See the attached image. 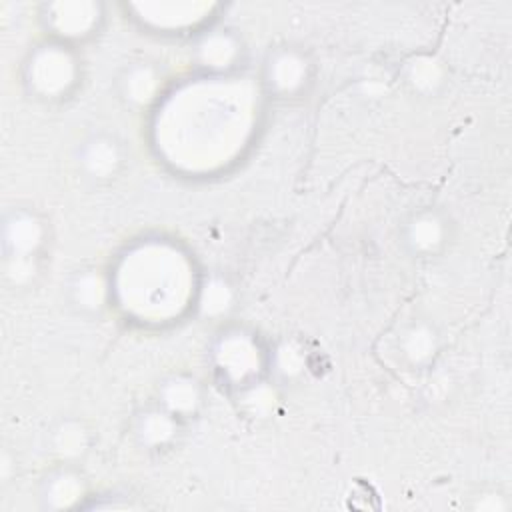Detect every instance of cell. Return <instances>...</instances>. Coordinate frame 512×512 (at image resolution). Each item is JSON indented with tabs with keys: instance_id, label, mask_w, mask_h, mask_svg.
<instances>
[{
	"instance_id": "1",
	"label": "cell",
	"mask_w": 512,
	"mask_h": 512,
	"mask_svg": "<svg viewBox=\"0 0 512 512\" xmlns=\"http://www.w3.org/2000/svg\"><path fill=\"white\" fill-rule=\"evenodd\" d=\"M450 220L446 214L434 208L414 212L402 228V242L410 254L418 258H430L448 244Z\"/></svg>"
},
{
	"instance_id": "2",
	"label": "cell",
	"mask_w": 512,
	"mask_h": 512,
	"mask_svg": "<svg viewBox=\"0 0 512 512\" xmlns=\"http://www.w3.org/2000/svg\"><path fill=\"white\" fill-rule=\"evenodd\" d=\"M28 80L42 96L66 92L74 80V62L60 46H42L28 64Z\"/></svg>"
},
{
	"instance_id": "3",
	"label": "cell",
	"mask_w": 512,
	"mask_h": 512,
	"mask_svg": "<svg viewBox=\"0 0 512 512\" xmlns=\"http://www.w3.org/2000/svg\"><path fill=\"white\" fill-rule=\"evenodd\" d=\"M2 240L6 262L32 260L44 240V224L26 208L12 210L4 220Z\"/></svg>"
},
{
	"instance_id": "4",
	"label": "cell",
	"mask_w": 512,
	"mask_h": 512,
	"mask_svg": "<svg viewBox=\"0 0 512 512\" xmlns=\"http://www.w3.org/2000/svg\"><path fill=\"white\" fill-rule=\"evenodd\" d=\"M80 170L94 180H106L122 166V146L114 136L92 134L78 148Z\"/></svg>"
},
{
	"instance_id": "5",
	"label": "cell",
	"mask_w": 512,
	"mask_h": 512,
	"mask_svg": "<svg viewBox=\"0 0 512 512\" xmlns=\"http://www.w3.org/2000/svg\"><path fill=\"white\" fill-rule=\"evenodd\" d=\"M308 80V62L296 50L276 52L266 66V82L278 94H294Z\"/></svg>"
},
{
	"instance_id": "6",
	"label": "cell",
	"mask_w": 512,
	"mask_h": 512,
	"mask_svg": "<svg viewBox=\"0 0 512 512\" xmlns=\"http://www.w3.org/2000/svg\"><path fill=\"white\" fill-rule=\"evenodd\" d=\"M438 348H440L438 332L428 320L410 322L398 338V350L404 356V360L412 366L428 364L436 356Z\"/></svg>"
},
{
	"instance_id": "7",
	"label": "cell",
	"mask_w": 512,
	"mask_h": 512,
	"mask_svg": "<svg viewBox=\"0 0 512 512\" xmlns=\"http://www.w3.org/2000/svg\"><path fill=\"white\" fill-rule=\"evenodd\" d=\"M178 420L180 418H176L162 406H156L138 416L134 434L142 446L162 448L174 440L178 432Z\"/></svg>"
},
{
	"instance_id": "8",
	"label": "cell",
	"mask_w": 512,
	"mask_h": 512,
	"mask_svg": "<svg viewBox=\"0 0 512 512\" xmlns=\"http://www.w3.org/2000/svg\"><path fill=\"white\" fill-rule=\"evenodd\" d=\"M158 396H160L158 406H162L176 418H184L196 412L200 404V388L196 380L180 374L166 378L158 390Z\"/></svg>"
},
{
	"instance_id": "9",
	"label": "cell",
	"mask_w": 512,
	"mask_h": 512,
	"mask_svg": "<svg viewBox=\"0 0 512 512\" xmlns=\"http://www.w3.org/2000/svg\"><path fill=\"white\" fill-rule=\"evenodd\" d=\"M82 492L84 488H82L80 476L74 474L70 468H62L44 480L40 498L46 508L56 510V508L74 506L82 498Z\"/></svg>"
},
{
	"instance_id": "10",
	"label": "cell",
	"mask_w": 512,
	"mask_h": 512,
	"mask_svg": "<svg viewBox=\"0 0 512 512\" xmlns=\"http://www.w3.org/2000/svg\"><path fill=\"white\" fill-rule=\"evenodd\" d=\"M72 302L84 312H98L106 304L108 284L98 270H82L70 284Z\"/></svg>"
},
{
	"instance_id": "11",
	"label": "cell",
	"mask_w": 512,
	"mask_h": 512,
	"mask_svg": "<svg viewBox=\"0 0 512 512\" xmlns=\"http://www.w3.org/2000/svg\"><path fill=\"white\" fill-rule=\"evenodd\" d=\"M158 74L150 64H134L122 78V94L134 104H146L154 98Z\"/></svg>"
},
{
	"instance_id": "12",
	"label": "cell",
	"mask_w": 512,
	"mask_h": 512,
	"mask_svg": "<svg viewBox=\"0 0 512 512\" xmlns=\"http://www.w3.org/2000/svg\"><path fill=\"white\" fill-rule=\"evenodd\" d=\"M198 60L208 68H226L238 56V44L230 34L216 32L206 36L198 46Z\"/></svg>"
},
{
	"instance_id": "13",
	"label": "cell",
	"mask_w": 512,
	"mask_h": 512,
	"mask_svg": "<svg viewBox=\"0 0 512 512\" xmlns=\"http://www.w3.org/2000/svg\"><path fill=\"white\" fill-rule=\"evenodd\" d=\"M88 448V434L80 422H62L52 434V450L62 460H76Z\"/></svg>"
}]
</instances>
